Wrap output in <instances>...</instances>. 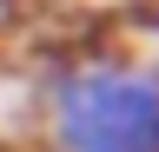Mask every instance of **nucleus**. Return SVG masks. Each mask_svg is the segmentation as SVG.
Instances as JSON below:
<instances>
[{
    "label": "nucleus",
    "mask_w": 159,
    "mask_h": 152,
    "mask_svg": "<svg viewBox=\"0 0 159 152\" xmlns=\"http://www.w3.org/2000/svg\"><path fill=\"white\" fill-rule=\"evenodd\" d=\"M47 152H159V60L66 53L33 86Z\"/></svg>",
    "instance_id": "nucleus-1"
}]
</instances>
